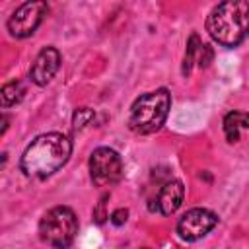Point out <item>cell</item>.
I'll return each mask as SVG.
<instances>
[{"mask_svg":"<svg viewBox=\"0 0 249 249\" xmlns=\"http://www.w3.org/2000/svg\"><path fill=\"white\" fill-rule=\"evenodd\" d=\"M72 142L60 132H47L37 136L21 154L19 169L27 177L47 179L56 173L70 158Z\"/></svg>","mask_w":249,"mask_h":249,"instance_id":"6da1fadb","label":"cell"},{"mask_svg":"<svg viewBox=\"0 0 249 249\" xmlns=\"http://www.w3.org/2000/svg\"><path fill=\"white\" fill-rule=\"evenodd\" d=\"M208 35L222 47H237L249 33V0H222L206 18Z\"/></svg>","mask_w":249,"mask_h":249,"instance_id":"7a4b0ae2","label":"cell"},{"mask_svg":"<svg viewBox=\"0 0 249 249\" xmlns=\"http://www.w3.org/2000/svg\"><path fill=\"white\" fill-rule=\"evenodd\" d=\"M169 107H171V93L165 88L140 95L130 107V117H128L130 130L136 134H152L160 130L167 119Z\"/></svg>","mask_w":249,"mask_h":249,"instance_id":"3957f363","label":"cell"},{"mask_svg":"<svg viewBox=\"0 0 249 249\" xmlns=\"http://www.w3.org/2000/svg\"><path fill=\"white\" fill-rule=\"evenodd\" d=\"M78 233V218L68 206H54L39 222V237L51 247H68Z\"/></svg>","mask_w":249,"mask_h":249,"instance_id":"277c9868","label":"cell"},{"mask_svg":"<svg viewBox=\"0 0 249 249\" xmlns=\"http://www.w3.org/2000/svg\"><path fill=\"white\" fill-rule=\"evenodd\" d=\"M88 165H89V177L97 187L115 185L123 177V160L113 148L107 146L95 148L89 156Z\"/></svg>","mask_w":249,"mask_h":249,"instance_id":"5b68a950","label":"cell"},{"mask_svg":"<svg viewBox=\"0 0 249 249\" xmlns=\"http://www.w3.org/2000/svg\"><path fill=\"white\" fill-rule=\"evenodd\" d=\"M49 6L45 0H27L21 4L8 19V31L16 39H25L37 31L41 21L45 19Z\"/></svg>","mask_w":249,"mask_h":249,"instance_id":"8992f818","label":"cell"},{"mask_svg":"<svg viewBox=\"0 0 249 249\" xmlns=\"http://www.w3.org/2000/svg\"><path fill=\"white\" fill-rule=\"evenodd\" d=\"M218 224V216L208 208H191L177 222V235L185 241H196L210 233Z\"/></svg>","mask_w":249,"mask_h":249,"instance_id":"52a82bcc","label":"cell"},{"mask_svg":"<svg viewBox=\"0 0 249 249\" xmlns=\"http://www.w3.org/2000/svg\"><path fill=\"white\" fill-rule=\"evenodd\" d=\"M60 68V53L54 47H45L29 68V80L35 86H47Z\"/></svg>","mask_w":249,"mask_h":249,"instance_id":"ba28073f","label":"cell"},{"mask_svg":"<svg viewBox=\"0 0 249 249\" xmlns=\"http://www.w3.org/2000/svg\"><path fill=\"white\" fill-rule=\"evenodd\" d=\"M183 196H185V187H183V183H181L179 179H169V181L161 187V191H160V195H158V200H156V206H158V210H160L163 216H171V214L181 206Z\"/></svg>","mask_w":249,"mask_h":249,"instance_id":"9c48e42d","label":"cell"},{"mask_svg":"<svg viewBox=\"0 0 249 249\" xmlns=\"http://www.w3.org/2000/svg\"><path fill=\"white\" fill-rule=\"evenodd\" d=\"M241 128H249V113L231 111L224 117V132L228 142H237Z\"/></svg>","mask_w":249,"mask_h":249,"instance_id":"30bf717a","label":"cell"},{"mask_svg":"<svg viewBox=\"0 0 249 249\" xmlns=\"http://www.w3.org/2000/svg\"><path fill=\"white\" fill-rule=\"evenodd\" d=\"M23 93H25V88H23L21 82L14 80V82L4 84L2 89H0V103H2V107L8 109V107L19 103L23 99Z\"/></svg>","mask_w":249,"mask_h":249,"instance_id":"8fae6325","label":"cell"},{"mask_svg":"<svg viewBox=\"0 0 249 249\" xmlns=\"http://www.w3.org/2000/svg\"><path fill=\"white\" fill-rule=\"evenodd\" d=\"M200 45H202V43H200L198 35H196V33H191V37H189V41H187L185 56H183V66H181V72H183L185 78L191 74V68H193V64H195V56L198 54Z\"/></svg>","mask_w":249,"mask_h":249,"instance_id":"7c38bea8","label":"cell"},{"mask_svg":"<svg viewBox=\"0 0 249 249\" xmlns=\"http://www.w3.org/2000/svg\"><path fill=\"white\" fill-rule=\"evenodd\" d=\"M93 119H95L93 109H89V107H80V109H76L74 115H72V126H74V130H82V128H86Z\"/></svg>","mask_w":249,"mask_h":249,"instance_id":"4fadbf2b","label":"cell"},{"mask_svg":"<svg viewBox=\"0 0 249 249\" xmlns=\"http://www.w3.org/2000/svg\"><path fill=\"white\" fill-rule=\"evenodd\" d=\"M107 200H109V193H103L101 195V198L97 200V204H95V208H93V220H95V224H105V220L109 218V214H107Z\"/></svg>","mask_w":249,"mask_h":249,"instance_id":"5bb4252c","label":"cell"},{"mask_svg":"<svg viewBox=\"0 0 249 249\" xmlns=\"http://www.w3.org/2000/svg\"><path fill=\"white\" fill-rule=\"evenodd\" d=\"M214 58V49L210 45H200V51H198V66L200 68H206Z\"/></svg>","mask_w":249,"mask_h":249,"instance_id":"9a60e30c","label":"cell"},{"mask_svg":"<svg viewBox=\"0 0 249 249\" xmlns=\"http://www.w3.org/2000/svg\"><path fill=\"white\" fill-rule=\"evenodd\" d=\"M126 218H128V210H126V208H117V210L109 216L111 224H115V226H123V224L126 222Z\"/></svg>","mask_w":249,"mask_h":249,"instance_id":"2e32d148","label":"cell"}]
</instances>
